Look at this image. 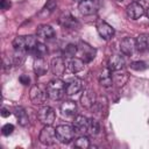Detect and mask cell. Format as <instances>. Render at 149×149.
Masks as SVG:
<instances>
[{"mask_svg":"<svg viewBox=\"0 0 149 149\" xmlns=\"http://www.w3.org/2000/svg\"><path fill=\"white\" fill-rule=\"evenodd\" d=\"M65 83L61 78L52 79L47 85V94L51 100H59L65 94Z\"/></svg>","mask_w":149,"mask_h":149,"instance_id":"cell-1","label":"cell"},{"mask_svg":"<svg viewBox=\"0 0 149 149\" xmlns=\"http://www.w3.org/2000/svg\"><path fill=\"white\" fill-rule=\"evenodd\" d=\"M37 44V40L33 35H26V36H16L13 40V47L14 50H21L26 52H31L34 47Z\"/></svg>","mask_w":149,"mask_h":149,"instance_id":"cell-2","label":"cell"},{"mask_svg":"<svg viewBox=\"0 0 149 149\" xmlns=\"http://www.w3.org/2000/svg\"><path fill=\"white\" fill-rule=\"evenodd\" d=\"M74 134H76V130H74L73 126H70V125H59V126L56 127L57 140L61 143H64V144L70 143L74 139Z\"/></svg>","mask_w":149,"mask_h":149,"instance_id":"cell-3","label":"cell"},{"mask_svg":"<svg viewBox=\"0 0 149 149\" xmlns=\"http://www.w3.org/2000/svg\"><path fill=\"white\" fill-rule=\"evenodd\" d=\"M40 142L44 146H52L56 140H57V135H56V128H54L51 125H47L42 128L41 133H40Z\"/></svg>","mask_w":149,"mask_h":149,"instance_id":"cell-4","label":"cell"},{"mask_svg":"<svg viewBox=\"0 0 149 149\" xmlns=\"http://www.w3.org/2000/svg\"><path fill=\"white\" fill-rule=\"evenodd\" d=\"M37 119L41 123H43L44 126L47 125H52L54 121L56 120V113L55 109L50 106H42L38 111H37Z\"/></svg>","mask_w":149,"mask_h":149,"instance_id":"cell-5","label":"cell"},{"mask_svg":"<svg viewBox=\"0 0 149 149\" xmlns=\"http://www.w3.org/2000/svg\"><path fill=\"white\" fill-rule=\"evenodd\" d=\"M95 49H93L85 42H79V44L77 45V54L80 56L79 58H81L85 63L91 62L95 57Z\"/></svg>","mask_w":149,"mask_h":149,"instance_id":"cell-6","label":"cell"},{"mask_svg":"<svg viewBox=\"0 0 149 149\" xmlns=\"http://www.w3.org/2000/svg\"><path fill=\"white\" fill-rule=\"evenodd\" d=\"M66 68H68V65H66L65 61H64L62 57H55V58L51 59L50 69H51L52 74H54L56 78H61V77L65 73Z\"/></svg>","mask_w":149,"mask_h":149,"instance_id":"cell-7","label":"cell"},{"mask_svg":"<svg viewBox=\"0 0 149 149\" xmlns=\"http://www.w3.org/2000/svg\"><path fill=\"white\" fill-rule=\"evenodd\" d=\"M78 10L81 15H92L98 10L95 0H80L78 3Z\"/></svg>","mask_w":149,"mask_h":149,"instance_id":"cell-8","label":"cell"},{"mask_svg":"<svg viewBox=\"0 0 149 149\" xmlns=\"http://www.w3.org/2000/svg\"><path fill=\"white\" fill-rule=\"evenodd\" d=\"M126 13H127V16L132 20H137L140 19L143 14H144V8L141 3L136 2V1H133L130 2L127 8H126Z\"/></svg>","mask_w":149,"mask_h":149,"instance_id":"cell-9","label":"cell"},{"mask_svg":"<svg viewBox=\"0 0 149 149\" xmlns=\"http://www.w3.org/2000/svg\"><path fill=\"white\" fill-rule=\"evenodd\" d=\"M97 31H98L99 36L101 38L106 40V41L111 40L114 36V33H115L114 31V28L111 24H108L107 22H105V21H99L98 22V24H97Z\"/></svg>","mask_w":149,"mask_h":149,"instance_id":"cell-10","label":"cell"},{"mask_svg":"<svg viewBox=\"0 0 149 149\" xmlns=\"http://www.w3.org/2000/svg\"><path fill=\"white\" fill-rule=\"evenodd\" d=\"M47 93H44L37 85H34L31 88H30V92H29V97H30V100L33 104L35 105H42L45 99H47Z\"/></svg>","mask_w":149,"mask_h":149,"instance_id":"cell-11","label":"cell"},{"mask_svg":"<svg viewBox=\"0 0 149 149\" xmlns=\"http://www.w3.org/2000/svg\"><path fill=\"white\" fill-rule=\"evenodd\" d=\"M97 102V98H95V94L92 90H85L80 97V104L83 107L90 109L92 107H94Z\"/></svg>","mask_w":149,"mask_h":149,"instance_id":"cell-12","label":"cell"},{"mask_svg":"<svg viewBox=\"0 0 149 149\" xmlns=\"http://www.w3.org/2000/svg\"><path fill=\"white\" fill-rule=\"evenodd\" d=\"M87 125H88V119L84 115H76L73 118L72 126L78 134H85L87 133Z\"/></svg>","mask_w":149,"mask_h":149,"instance_id":"cell-13","label":"cell"},{"mask_svg":"<svg viewBox=\"0 0 149 149\" xmlns=\"http://www.w3.org/2000/svg\"><path fill=\"white\" fill-rule=\"evenodd\" d=\"M36 36L43 41L51 40L55 37V30L49 24H40L36 29Z\"/></svg>","mask_w":149,"mask_h":149,"instance_id":"cell-14","label":"cell"},{"mask_svg":"<svg viewBox=\"0 0 149 149\" xmlns=\"http://www.w3.org/2000/svg\"><path fill=\"white\" fill-rule=\"evenodd\" d=\"M59 109H61V113H62L63 116H65V118H74L76 116V112H77V105L72 100H65L61 105Z\"/></svg>","mask_w":149,"mask_h":149,"instance_id":"cell-15","label":"cell"},{"mask_svg":"<svg viewBox=\"0 0 149 149\" xmlns=\"http://www.w3.org/2000/svg\"><path fill=\"white\" fill-rule=\"evenodd\" d=\"M125 66V59L121 55H118V54H114L112 55L109 58H108V62H107V68H109L113 72L114 71H119V70H122Z\"/></svg>","mask_w":149,"mask_h":149,"instance_id":"cell-16","label":"cell"},{"mask_svg":"<svg viewBox=\"0 0 149 149\" xmlns=\"http://www.w3.org/2000/svg\"><path fill=\"white\" fill-rule=\"evenodd\" d=\"M135 49V40L132 37H125L120 42V50L126 56H132Z\"/></svg>","mask_w":149,"mask_h":149,"instance_id":"cell-17","label":"cell"},{"mask_svg":"<svg viewBox=\"0 0 149 149\" xmlns=\"http://www.w3.org/2000/svg\"><path fill=\"white\" fill-rule=\"evenodd\" d=\"M99 84L104 87H109L113 85V76H112V70L109 68H105L100 71L99 76Z\"/></svg>","mask_w":149,"mask_h":149,"instance_id":"cell-18","label":"cell"},{"mask_svg":"<svg viewBox=\"0 0 149 149\" xmlns=\"http://www.w3.org/2000/svg\"><path fill=\"white\" fill-rule=\"evenodd\" d=\"M59 23L68 29H76L79 27L78 21L70 14V13H64L61 17H59Z\"/></svg>","mask_w":149,"mask_h":149,"instance_id":"cell-19","label":"cell"},{"mask_svg":"<svg viewBox=\"0 0 149 149\" xmlns=\"http://www.w3.org/2000/svg\"><path fill=\"white\" fill-rule=\"evenodd\" d=\"M83 87V81L79 78H74L72 80H70L66 86H65V94L68 95H73L76 93H78Z\"/></svg>","mask_w":149,"mask_h":149,"instance_id":"cell-20","label":"cell"},{"mask_svg":"<svg viewBox=\"0 0 149 149\" xmlns=\"http://www.w3.org/2000/svg\"><path fill=\"white\" fill-rule=\"evenodd\" d=\"M84 68H85V62L79 57H71L68 63V69L72 73H78V72L83 71Z\"/></svg>","mask_w":149,"mask_h":149,"instance_id":"cell-21","label":"cell"},{"mask_svg":"<svg viewBox=\"0 0 149 149\" xmlns=\"http://www.w3.org/2000/svg\"><path fill=\"white\" fill-rule=\"evenodd\" d=\"M49 69V65L44 58H35L34 61V72L36 76H44Z\"/></svg>","mask_w":149,"mask_h":149,"instance_id":"cell-22","label":"cell"},{"mask_svg":"<svg viewBox=\"0 0 149 149\" xmlns=\"http://www.w3.org/2000/svg\"><path fill=\"white\" fill-rule=\"evenodd\" d=\"M135 48L137 51L143 52L149 48V35L141 34L135 38Z\"/></svg>","mask_w":149,"mask_h":149,"instance_id":"cell-23","label":"cell"},{"mask_svg":"<svg viewBox=\"0 0 149 149\" xmlns=\"http://www.w3.org/2000/svg\"><path fill=\"white\" fill-rule=\"evenodd\" d=\"M15 116L17 119V122L20 126L22 127H27L29 125V118L28 114L26 113V111L22 107H15Z\"/></svg>","mask_w":149,"mask_h":149,"instance_id":"cell-24","label":"cell"},{"mask_svg":"<svg viewBox=\"0 0 149 149\" xmlns=\"http://www.w3.org/2000/svg\"><path fill=\"white\" fill-rule=\"evenodd\" d=\"M31 54L35 56V58H44L48 55V47L42 42H37V44L31 50Z\"/></svg>","mask_w":149,"mask_h":149,"instance_id":"cell-25","label":"cell"},{"mask_svg":"<svg viewBox=\"0 0 149 149\" xmlns=\"http://www.w3.org/2000/svg\"><path fill=\"white\" fill-rule=\"evenodd\" d=\"M26 51H21V50H14L13 55L10 56L12 58V62H13V65H16V66H20L24 59H26Z\"/></svg>","mask_w":149,"mask_h":149,"instance_id":"cell-26","label":"cell"},{"mask_svg":"<svg viewBox=\"0 0 149 149\" xmlns=\"http://www.w3.org/2000/svg\"><path fill=\"white\" fill-rule=\"evenodd\" d=\"M57 7V0H47V3L42 8L40 15H50Z\"/></svg>","mask_w":149,"mask_h":149,"instance_id":"cell-27","label":"cell"},{"mask_svg":"<svg viewBox=\"0 0 149 149\" xmlns=\"http://www.w3.org/2000/svg\"><path fill=\"white\" fill-rule=\"evenodd\" d=\"M100 132V123L95 119H88V125H87V133L90 135H97Z\"/></svg>","mask_w":149,"mask_h":149,"instance_id":"cell-28","label":"cell"},{"mask_svg":"<svg viewBox=\"0 0 149 149\" xmlns=\"http://www.w3.org/2000/svg\"><path fill=\"white\" fill-rule=\"evenodd\" d=\"M73 146H74L76 148H80V149H87V148L90 147V140H88L86 136L80 135L78 139H76V140H74Z\"/></svg>","mask_w":149,"mask_h":149,"instance_id":"cell-29","label":"cell"},{"mask_svg":"<svg viewBox=\"0 0 149 149\" xmlns=\"http://www.w3.org/2000/svg\"><path fill=\"white\" fill-rule=\"evenodd\" d=\"M77 54V45H74V44H68L66 47H65V49H64V55L66 56V57H73L74 55Z\"/></svg>","mask_w":149,"mask_h":149,"instance_id":"cell-30","label":"cell"},{"mask_svg":"<svg viewBox=\"0 0 149 149\" xmlns=\"http://www.w3.org/2000/svg\"><path fill=\"white\" fill-rule=\"evenodd\" d=\"M130 68L133 70H136V71H142V70H146L148 69V65L146 62H142V61H137V62H133L130 64Z\"/></svg>","mask_w":149,"mask_h":149,"instance_id":"cell-31","label":"cell"},{"mask_svg":"<svg viewBox=\"0 0 149 149\" xmlns=\"http://www.w3.org/2000/svg\"><path fill=\"white\" fill-rule=\"evenodd\" d=\"M13 130H14V126H13L12 123H6V125H3L2 128H1V133H2V135H5V136L10 135V134L13 133Z\"/></svg>","mask_w":149,"mask_h":149,"instance_id":"cell-32","label":"cell"},{"mask_svg":"<svg viewBox=\"0 0 149 149\" xmlns=\"http://www.w3.org/2000/svg\"><path fill=\"white\" fill-rule=\"evenodd\" d=\"M19 80H20V83H21L22 85H29V83H30V78H29L27 74L20 76V77H19Z\"/></svg>","mask_w":149,"mask_h":149,"instance_id":"cell-33","label":"cell"},{"mask_svg":"<svg viewBox=\"0 0 149 149\" xmlns=\"http://www.w3.org/2000/svg\"><path fill=\"white\" fill-rule=\"evenodd\" d=\"M9 115H10L9 108H7V107H2V108H1V116H2V118H7V116H9Z\"/></svg>","mask_w":149,"mask_h":149,"instance_id":"cell-34","label":"cell"},{"mask_svg":"<svg viewBox=\"0 0 149 149\" xmlns=\"http://www.w3.org/2000/svg\"><path fill=\"white\" fill-rule=\"evenodd\" d=\"M9 6H10V2L8 0H1V7H2V9H7Z\"/></svg>","mask_w":149,"mask_h":149,"instance_id":"cell-35","label":"cell"},{"mask_svg":"<svg viewBox=\"0 0 149 149\" xmlns=\"http://www.w3.org/2000/svg\"><path fill=\"white\" fill-rule=\"evenodd\" d=\"M146 15H147V17L149 19V7H148V9H147V12H146Z\"/></svg>","mask_w":149,"mask_h":149,"instance_id":"cell-36","label":"cell"},{"mask_svg":"<svg viewBox=\"0 0 149 149\" xmlns=\"http://www.w3.org/2000/svg\"><path fill=\"white\" fill-rule=\"evenodd\" d=\"M143 1H144L146 3H148V5H149V0H143Z\"/></svg>","mask_w":149,"mask_h":149,"instance_id":"cell-37","label":"cell"},{"mask_svg":"<svg viewBox=\"0 0 149 149\" xmlns=\"http://www.w3.org/2000/svg\"><path fill=\"white\" fill-rule=\"evenodd\" d=\"M115 1H118V2H121V1H123V0H115Z\"/></svg>","mask_w":149,"mask_h":149,"instance_id":"cell-38","label":"cell"},{"mask_svg":"<svg viewBox=\"0 0 149 149\" xmlns=\"http://www.w3.org/2000/svg\"><path fill=\"white\" fill-rule=\"evenodd\" d=\"M133 1H136V2H139V1H140V0H133Z\"/></svg>","mask_w":149,"mask_h":149,"instance_id":"cell-39","label":"cell"}]
</instances>
